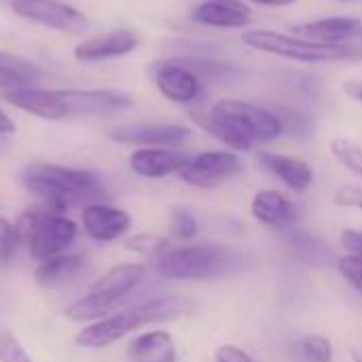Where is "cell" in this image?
Segmentation results:
<instances>
[{"label": "cell", "mask_w": 362, "mask_h": 362, "mask_svg": "<svg viewBox=\"0 0 362 362\" xmlns=\"http://www.w3.org/2000/svg\"><path fill=\"white\" fill-rule=\"evenodd\" d=\"M176 341L168 331H148L134 337L127 346L129 362H176Z\"/></svg>", "instance_id": "ffe728a7"}, {"label": "cell", "mask_w": 362, "mask_h": 362, "mask_svg": "<svg viewBox=\"0 0 362 362\" xmlns=\"http://www.w3.org/2000/svg\"><path fill=\"white\" fill-rule=\"evenodd\" d=\"M191 19L206 28L244 30L250 23V8L223 2H199L191 8Z\"/></svg>", "instance_id": "44dd1931"}, {"label": "cell", "mask_w": 362, "mask_h": 362, "mask_svg": "<svg viewBox=\"0 0 362 362\" xmlns=\"http://www.w3.org/2000/svg\"><path fill=\"white\" fill-rule=\"evenodd\" d=\"M189 155L176 148H138L129 155V170L140 178H165L170 174H180L187 165Z\"/></svg>", "instance_id": "e0dca14e"}, {"label": "cell", "mask_w": 362, "mask_h": 362, "mask_svg": "<svg viewBox=\"0 0 362 362\" xmlns=\"http://www.w3.org/2000/svg\"><path fill=\"white\" fill-rule=\"evenodd\" d=\"M85 267V257L81 255H59L53 257L49 261L38 263L36 267V282L47 286V288H55L62 286L66 282H70L72 278H76Z\"/></svg>", "instance_id": "603a6c76"}, {"label": "cell", "mask_w": 362, "mask_h": 362, "mask_svg": "<svg viewBox=\"0 0 362 362\" xmlns=\"http://www.w3.org/2000/svg\"><path fill=\"white\" fill-rule=\"evenodd\" d=\"M11 8L28 21L68 34H83L89 28L87 17L78 8L59 0H11Z\"/></svg>", "instance_id": "ba28073f"}, {"label": "cell", "mask_w": 362, "mask_h": 362, "mask_svg": "<svg viewBox=\"0 0 362 362\" xmlns=\"http://www.w3.org/2000/svg\"><path fill=\"white\" fill-rule=\"evenodd\" d=\"M170 231L176 240H193L197 235V218L187 208H174L170 212Z\"/></svg>", "instance_id": "f1b7e54d"}, {"label": "cell", "mask_w": 362, "mask_h": 362, "mask_svg": "<svg viewBox=\"0 0 362 362\" xmlns=\"http://www.w3.org/2000/svg\"><path fill=\"white\" fill-rule=\"evenodd\" d=\"M57 93L70 117H108L125 112L134 106V100L127 93L112 89H57Z\"/></svg>", "instance_id": "8fae6325"}, {"label": "cell", "mask_w": 362, "mask_h": 362, "mask_svg": "<svg viewBox=\"0 0 362 362\" xmlns=\"http://www.w3.org/2000/svg\"><path fill=\"white\" fill-rule=\"evenodd\" d=\"M2 98L13 104L15 108H21L34 117L47 119V121H59L70 117L64 100L59 98L57 91H47V89H36V87H25V89H15V91H4Z\"/></svg>", "instance_id": "ac0fdd59"}, {"label": "cell", "mask_w": 362, "mask_h": 362, "mask_svg": "<svg viewBox=\"0 0 362 362\" xmlns=\"http://www.w3.org/2000/svg\"><path fill=\"white\" fill-rule=\"evenodd\" d=\"M250 212L257 223L274 231H284L297 221L295 204L276 189H259L250 202Z\"/></svg>", "instance_id": "4fadbf2b"}, {"label": "cell", "mask_w": 362, "mask_h": 362, "mask_svg": "<svg viewBox=\"0 0 362 362\" xmlns=\"http://www.w3.org/2000/svg\"><path fill=\"white\" fill-rule=\"evenodd\" d=\"M278 112V117L282 119L284 123V134H293L297 140H308L314 136V121L299 112V110H293V108H274Z\"/></svg>", "instance_id": "484cf974"}, {"label": "cell", "mask_w": 362, "mask_h": 362, "mask_svg": "<svg viewBox=\"0 0 362 362\" xmlns=\"http://www.w3.org/2000/svg\"><path fill=\"white\" fill-rule=\"evenodd\" d=\"M331 153L333 157L352 174L362 176V146L348 138H333L331 140Z\"/></svg>", "instance_id": "d4e9b609"}, {"label": "cell", "mask_w": 362, "mask_h": 362, "mask_svg": "<svg viewBox=\"0 0 362 362\" xmlns=\"http://www.w3.org/2000/svg\"><path fill=\"white\" fill-rule=\"evenodd\" d=\"M244 170L242 159L235 151H204L189 157L187 165L180 170V178L197 189H214Z\"/></svg>", "instance_id": "52a82bcc"}, {"label": "cell", "mask_w": 362, "mask_h": 362, "mask_svg": "<svg viewBox=\"0 0 362 362\" xmlns=\"http://www.w3.org/2000/svg\"><path fill=\"white\" fill-rule=\"evenodd\" d=\"M138 45H140V36L136 32L115 30L110 34L95 36V38H89V40H83L81 45H76L74 57L78 62L93 64V62H104V59L127 55V53L136 51Z\"/></svg>", "instance_id": "5bb4252c"}, {"label": "cell", "mask_w": 362, "mask_h": 362, "mask_svg": "<svg viewBox=\"0 0 362 362\" xmlns=\"http://www.w3.org/2000/svg\"><path fill=\"white\" fill-rule=\"evenodd\" d=\"M214 361L216 362H257L246 350L238 348V346H221L214 354Z\"/></svg>", "instance_id": "836d02e7"}, {"label": "cell", "mask_w": 362, "mask_h": 362, "mask_svg": "<svg viewBox=\"0 0 362 362\" xmlns=\"http://www.w3.org/2000/svg\"><path fill=\"white\" fill-rule=\"evenodd\" d=\"M42 76L40 68L15 53L0 51V93L4 91H15V89H25L34 87Z\"/></svg>", "instance_id": "7402d4cb"}, {"label": "cell", "mask_w": 362, "mask_h": 362, "mask_svg": "<svg viewBox=\"0 0 362 362\" xmlns=\"http://www.w3.org/2000/svg\"><path fill=\"white\" fill-rule=\"evenodd\" d=\"M301 350L310 362L333 361V344L325 335H308L301 341Z\"/></svg>", "instance_id": "f546056e"}, {"label": "cell", "mask_w": 362, "mask_h": 362, "mask_svg": "<svg viewBox=\"0 0 362 362\" xmlns=\"http://www.w3.org/2000/svg\"><path fill=\"white\" fill-rule=\"evenodd\" d=\"M244 257L227 244H191L165 252L155 269L165 280L199 282L233 274L242 267Z\"/></svg>", "instance_id": "277c9868"}, {"label": "cell", "mask_w": 362, "mask_h": 362, "mask_svg": "<svg viewBox=\"0 0 362 362\" xmlns=\"http://www.w3.org/2000/svg\"><path fill=\"white\" fill-rule=\"evenodd\" d=\"M344 91H346L350 98H354L356 102H361L362 104V81H346V83H344Z\"/></svg>", "instance_id": "d590c367"}, {"label": "cell", "mask_w": 362, "mask_h": 362, "mask_svg": "<svg viewBox=\"0 0 362 362\" xmlns=\"http://www.w3.org/2000/svg\"><path fill=\"white\" fill-rule=\"evenodd\" d=\"M341 2H358V0H341Z\"/></svg>", "instance_id": "ab89813d"}, {"label": "cell", "mask_w": 362, "mask_h": 362, "mask_svg": "<svg viewBox=\"0 0 362 362\" xmlns=\"http://www.w3.org/2000/svg\"><path fill=\"white\" fill-rule=\"evenodd\" d=\"M25 189L40 199V204L66 212L78 202L100 199L106 193L104 180L91 170L64 168L55 163H34L21 174ZM93 204V202H91Z\"/></svg>", "instance_id": "7a4b0ae2"}, {"label": "cell", "mask_w": 362, "mask_h": 362, "mask_svg": "<svg viewBox=\"0 0 362 362\" xmlns=\"http://www.w3.org/2000/svg\"><path fill=\"white\" fill-rule=\"evenodd\" d=\"M17 229L21 233V242L28 246L30 257L38 263L64 255L76 240L78 231L74 221L45 204L23 212L19 216Z\"/></svg>", "instance_id": "8992f818"}, {"label": "cell", "mask_w": 362, "mask_h": 362, "mask_svg": "<svg viewBox=\"0 0 362 362\" xmlns=\"http://www.w3.org/2000/svg\"><path fill=\"white\" fill-rule=\"evenodd\" d=\"M189 310H191V303L185 299H178V297L151 299L136 308H129V310H123V312H117V314H110L106 318L91 322L76 335V344L81 348H89V350L108 348L115 341L123 339L125 335L134 333L136 329H140L144 325L165 322V320L187 314Z\"/></svg>", "instance_id": "3957f363"}, {"label": "cell", "mask_w": 362, "mask_h": 362, "mask_svg": "<svg viewBox=\"0 0 362 362\" xmlns=\"http://www.w3.org/2000/svg\"><path fill=\"white\" fill-rule=\"evenodd\" d=\"M146 276V267L140 263H125L117 265L110 272H106L100 280L93 282L91 293L106 299L115 310L140 286V282Z\"/></svg>", "instance_id": "9a60e30c"}, {"label": "cell", "mask_w": 362, "mask_h": 362, "mask_svg": "<svg viewBox=\"0 0 362 362\" xmlns=\"http://www.w3.org/2000/svg\"><path fill=\"white\" fill-rule=\"evenodd\" d=\"M185 62L202 81H225V78L229 81L231 74L235 72L229 64H221V62H208L199 57H185Z\"/></svg>", "instance_id": "83f0119b"}, {"label": "cell", "mask_w": 362, "mask_h": 362, "mask_svg": "<svg viewBox=\"0 0 362 362\" xmlns=\"http://www.w3.org/2000/svg\"><path fill=\"white\" fill-rule=\"evenodd\" d=\"M159 93L174 104H195L202 98L204 81L185 59H161L151 68Z\"/></svg>", "instance_id": "9c48e42d"}, {"label": "cell", "mask_w": 362, "mask_h": 362, "mask_svg": "<svg viewBox=\"0 0 362 362\" xmlns=\"http://www.w3.org/2000/svg\"><path fill=\"white\" fill-rule=\"evenodd\" d=\"M125 250H129L142 259L159 261L165 252H170V240L163 235H157V233H138L125 242Z\"/></svg>", "instance_id": "cb8c5ba5"}, {"label": "cell", "mask_w": 362, "mask_h": 362, "mask_svg": "<svg viewBox=\"0 0 362 362\" xmlns=\"http://www.w3.org/2000/svg\"><path fill=\"white\" fill-rule=\"evenodd\" d=\"M81 221H83V229L87 231V235L102 244L123 238L132 227V216L125 210L108 206V204H100V202L87 204L83 208Z\"/></svg>", "instance_id": "7c38bea8"}, {"label": "cell", "mask_w": 362, "mask_h": 362, "mask_svg": "<svg viewBox=\"0 0 362 362\" xmlns=\"http://www.w3.org/2000/svg\"><path fill=\"white\" fill-rule=\"evenodd\" d=\"M337 269L348 284H352L362 295V259L354 255H346L337 261Z\"/></svg>", "instance_id": "1f68e13d"}, {"label": "cell", "mask_w": 362, "mask_h": 362, "mask_svg": "<svg viewBox=\"0 0 362 362\" xmlns=\"http://www.w3.org/2000/svg\"><path fill=\"white\" fill-rule=\"evenodd\" d=\"M108 136L115 142L140 148H176L191 138V129L176 123H127L110 129Z\"/></svg>", "instance_id": "30bf717a"}, {"label": "cell", "mask_w": 362, "mask_h": 362, "mask_svg": "<svg viewBox=\"0 0 362 362\" xmlns=\"http://www.w3.org/2000/svg\"><path fill=\"white\" fill-rule=\"evenodd\" d=\"M341 244L348 250V255H354V257H361L362 259V231L344 229L341 231Z\"/></svg>", "instance_id": "e575fe53"}, {"label": "cell", "mask_w": 362, "mask_h": 362, "mask_svg": "<svg viewBox=\"0 0 362 362\" xmlns=\"http://www.w3.org/2000/svg\"><path fill=\"white\" fill-rule=\"evenodd\" d=\"M21 244L23 242H21V233L17 225L0 216V269L13 263Z\"/></svg>", "instance_id": "4316f807"}, {"label": "cell", "mask_w": 362, "mask_h": 362, "mask_svg": "<svg viewBox=\"0 0 362 362\" xmlns=\"http://www.w3.org/2000/svg\"><path fill=\"white\" fill-rule=\"evenodd\" d=\"M333 204L339 208H354L362 212V187L358 185H344L333 193Z\"/></svg>", "instance_id": "d6a6232c"}, {"label": "cell", "mask_w": 362, "mask_h": 362, "mask_svg": "<svg viewBox=\"0 0 362 362\" xmlns=\"http://www.w3.org/2000/svg\"><path fill=\"white\" fill-rule=\"evenodd\" d=\"M197 2H223V4H233V6H248L244 0H197Z\"/></svg>", "instance_id": "f35d334b"}, {"label": "cell", "mask_w": 362, "mask_h": 362, "mask_svg": "<svg viewBox=\"0 0 362 362\" xmlns=\"http://www.w3.org/2000/svg\"><path fill=\"white\" fill-rule=\"evenodd\" d=\"M13 132H15V123L4 110H0V134H13Z\"/></svg>", "instance_id": "74e56055"}, {"label": "cell", "mask_w": 362, "mask_h": 362, "mask_svg": "<svg viewBox=\"0 0 362 362\" xmlns=\"http://www.w3.org/2000/svg\"><path fill=\"white\" fill-rule=\"evenodd\" d=\"M208 112L214 138L235 153H248L255 144H267L284 136V123L278 112L252 102L223 98Z\"/></svg>", "instance_id": "6da1fadb"}, {"label": "cell", "mask_w": 362, "mask_h": 362, "mask_svg": "<svg viewBox=\"0 0 362 362\" xmlns=\"http://www.w3.org/2000/svg\"><path fill=\"white\" fill-rule=\"evenodd\" d=\"M0 362H34L11 331H0Z\"/></svg>", "instance_id": "4dcf8cb0"}, {"label": "cell", "mask_w": 362, "mask_h": 362, "mask_svg": "<svg viewBox=\"0 0 362 362\" xmlns=\"http://www.w3.org/2000/svg\"><path fill=\"white\" fill-rule=\"evenodd\" d=\"M250 4H259V6H272V8H282V6H291L299 0H244Z\"/></svg>", "instance_id": "8d00e7d4"}, {"label": "cell", "mask_w": 362, "mask_h": 362, "mask_svg": "<svg viewBox=\"0 0 362 362\" xmlns=\"http://www.w3.org/2000/svg\"><path fill=\"white\" fill-rule=\"evenodd\" d=\"M291 32L295 36L327 42V45H346L350 38H356L362 34V23L354 17H322L314 21H303L291 25Z\"/></svg>", "instance_id": "2e32d148"}, {"label": "cell", "mask_w": 362, "mask_h": 362, "mask_svg": "<svg viewBox=\"0 0 362 362\" xmlns=\"http://www.w3.org/2000/svg\"><path fill=\"white\" fill-rule=\"evenodd\" d=\"M242 42L255 51L278 55L284 59H293V62H303V64H331V62L362 59V47L327 45V42H316V40H308L295 34H284V32L265 30V28L244 30Z\"/></svg>", "instance_id": "5b68a950"}, {"label": "cell", "mask_w": 362, "mask_h": 362, "mask_svg": "<svg viewBox=\"0 0 362 362\" xmlns=\"http://www.w3.org/2000/svg\"><path fill=\"white\" fill-rule=\"evenodd\" d=\"M259 163L293 191H299V193L308 191L312 187V182H314L312 165L308 161L299 159V157L265 151V153L259 155Z\"/></svg>", "instance_id": "d6986e66"}]
</instances>
